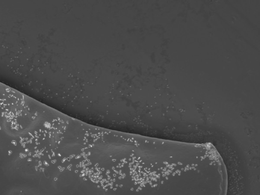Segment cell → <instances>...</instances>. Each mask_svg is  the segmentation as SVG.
<instances>
[{
	"mask_svg": "<svg viewBox=\"0 0 260 195\" xmlns=\"http://www.w3.org/2000/svg\"><path fill=\"white\" fill-rule=\"evenodd\" d=\"M142 164H143V162H142ZM142 166H143V164H142ZM141 171L142 172V171Z\"/></svg>",
	"mask_w": 260,
	"mask_h": 195,
	"instance_id": "6da1fadb",
	"label": "cell"
}]
</instances>
